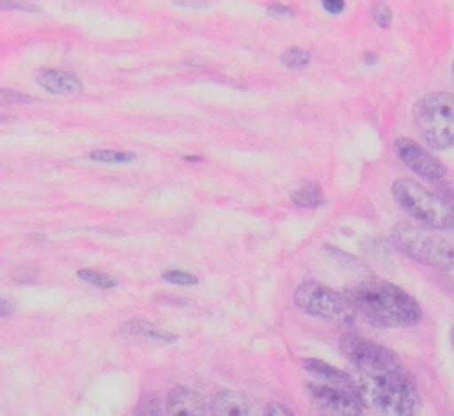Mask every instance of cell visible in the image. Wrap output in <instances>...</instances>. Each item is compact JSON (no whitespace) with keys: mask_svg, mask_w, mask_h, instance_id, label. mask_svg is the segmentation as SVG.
Instances as JSON below:
<instances>
[{"mask_svg":"<svg viewBox=\"0 0 454 416\" xmlns=\"http://www.w3.org/2000/svg\"><path fill=\"white\" fill-rule=\"evenodd\" d=\"M340 349L353 365L351 375L365 409L390 416L420 412V393L390 349L351 333L342 335Z\"/></svg>","mask_w":454,"mask_h":416,"instance_id":"1","label":"cell"},{"mask_svg":"<svg viewBox=\"0 0 454 416\" xmlns=\"http://www.w3.org/2000/svg\"><path fill=\"white\" fill-rule=\"evenodd\" d=\"M346 297L371 322L385 327H411L420 322V304L385 280L367 278L346 289Z\"/></svg>","mask_w":454,"mask_h":416,"instance_id":"2","label":"cell"},{"mask_svg":"<svg viewBox=\"0 0 454 416\" xmlns=\"http://www.w3.org/2000/svg\"><path fill=\"white\" fill-rule=\"evenodd\" d=\"M452 230L429 227L424 223L399 221L392 228L395 246L410 258L442 271L454 269V234Z\"/></svg>","mask_w":454,"mask_h":416,"instance_id":"3","label":"cell"},{"mask_svg":"<svg viewBox=\"0 0 454 416\" xmlns=\"http://www.w3.org/2000/svg\"><path fill=\"white\" fill-rule=\"evenodd\" d=\"M424 142L434 150L454 147V94L431 92L422 96L411 112Z\"/></svg>","mask_w":454,"mask_h":416,"instance_id":"4","label":"cell"},{"mask_svg":"<svg viewBox=\"0 0 454 416\" xmlns=\"http://www.w3.org/2000/svg\"><path fill=\"white\" fill-rule=\"evenodd\" d=\"M395 202L419 223L454 230V204L433 195L413 179H397L392 186Z\"/></svg>","mask_w":454,"mask_h":416,"instance_id":"5","label":"cell"},{"mask_svg":"<svg viewBox=\"0 0 454 416\" xmlns=\"http://www.w3.org/2000/svg\"><path fill=\"white\" fill-rule=\"evenodd\" d=\"M305 393L321 414L358 416L362 414V409H365L351 374L335 379L312 375V379L305 382Z\"/></svg>","mask_w":454,"mask_h":416,"instance_id":"6","label":"cell"},{"mask_svg":"<svg viewBox=\"0 0 454 416\" xmlns=\"http://www.w3.org/2000/svg\"><path fill=\"white\" fill-rule=\"evenodd\" d=\"M293 299L307 315L330 320L337 326H351L356 317V310L346 296H340L317 281H303L294 290Z\"/></svg>","mask_w":454,"mask_h":416,"instance_id":"7","label":"cell"},{"mask_svg":"<svg viewBox=\"0 0 454 416\" xmlns=\"http://www.w3.org/2000/svg\"><path fill=\"white\" fill-rule=\"evenodd\" d=\"M395 152H397L399 159L408 168H411L415 173H419L429 181H440L447 175L445 165L410 138H397Z\"/></svg>","mask_w":454,"mask_h":416,"instance_id":"8","label":"cell"},{"mask_svg":"<svg viewBox=\"0 0 454 416\" xmlns=\"http://www.w3.org/2000/svg\"><path fill=\"white\" fill-rule=\"evenodd\" d=\"M167 412L172 416H202L207 407L202 397L186 388H174L167 398Z\"/></svg>","mask_w":454,"mask_h":416,"instance_id":"9","label":"cell"},{"mask_svg":"<svg viewBox=\"0 0 454 416\" xmlns=\"http://www.w3.org/2000/svg\"><path fill=\"white\" fill-rule=\"evenodd\" d=\"M35 81L50 94H59V96L78 94L82 90V81L76 74L59 71V69H41L35 74Z\"/></svg>","mask_w":454,"mask_h":416,"instance_id":"10","label":"cell"},{"mask_svg":"<svg viewBox=\"0 0 454 416\" xmlns=\"http://www.w3.org/2000/svg\"><path fill=\"white\" fill-rule=\"evenodd\" d=\"M211 412L216 416H252L255 414V405L236 391H220L211 404Z\"/></svg>","mask_w":454,"mask_h":416,"instance_id":"11","label":"cell"},{"mask_svg":"<svg viewBox=\"0 0 454 416\" xmlns=\"http://www.w3.org/2000/svg\"><path fill=\"white\" fill-rule=\"evenodd\" d=\"M122 333L137 335V336H149V338L161 340V342H176L177 340V335H172L147 320H129L122 326Z\"/></svg>","mask_w":454,"mask_h":416,"instance_id":"12","label":"cell"},{"mask_svg":"<svg viewBox=\"0 0 454 416\" xmlns=\"http://www.w3.org/2000/svg\"><path fill=\"white\" fill-rule=\"evenodd\" d=\"M291 198H293L294 204H298L301 207H307V209H314V207H319V205L325 204L321 189L314 184H307V186L293 191Z\"/></svg>","mask_w":454,"mask_h":416,"instance_id":"13","label":"cell"},{"mask_svg":"<svg viewBox=\"0 0 454 416\" xmlns=\"http://www.w3.org/2000/svg\"><path fill=\"white\" fill-rule=\"evenodd\" d=\"M78 278L94 285V287H99V289H112L117 285L115 278L105 274V273H98L94 269H80L78 271Z\"/></svg>","mask_w":454,"mask_h":416,"instance_id":"14","label":"cell"},{"mask_svg":"<svg viewBox=\"0 0 454 416\" xmlns=\"http://www.w3.org/2000/svg\"><path fill=\"white\" fill-rule=\"evenodd\" d=\"M282 62L289 69H303L310 62V53L307 50H301V48H289L282 55Z\"/></svg>","mask_w":454,"mask_h":416,"instance_id":"15","label":"cell"},{"mask_svg":"<svg viewBox=\"0 0 454 416\" xmlns=\"http://www.w3.org/2000/svg\"><path fill=\"white\" fill-rule=\"evenodd\" d=\"M89 158H90V159H94V161H101V163H126V161L135 159V154L101 149V150H94V152H90V154H89Z\"/></svg>","mask_w":454,"mask_h":416,"instance_id":"16","label":"cell"},{"mask_svg":"<svg viewBox=\"0 0 454 416\" xmlns=\"http://www.w3.org/2000/svg\"><path fill=\"white\" fill-rule=\"evenodd\" d=\"M371 16L381 28H388L392 25V9L385 2H376L371 9Z\"/></svg>","mask_w":454,"mask_h":416,"instance_id":"17","label":"cell"},{"mask_svg":"<svg viewBox=\"0 0 454 416\" xmlns=\"http://www.w3.org/2000/svg\"><path fill=\"white\" fill-rule=\"evenodd\" d=\"M163 280L168 281V283H174V285H195V283H199L197 276H193L190 273H184V271H179V269L165 271Z\"/></svg>","mask_w":454,"mask_h":416,"instance_id":"18","label":"cell"},{"mask_svg":"<svg viewBox=\"0 0 454 416\" xmlns=\"http://www.w3.org/2000/svg\"><path fill=\"white\" fill-rule=\"evenodd\" d=\"M12 278H14L16 281H20V283H32V281L35 280V271H34L32 267H27V266L16 267V269L12 271Z\"/></svg>","mask_w":454,"mask_h":416,"instance_id":"19","label":"cell"},{"mask_svg":"<svg viewBox=\"0 0 454 416\" xmlns=\"http://www.w3.org/2000/svg\"><path fill=\"white\" fill-rule=\"evenodd\" d=\"M2 103H34V97L30 96H23V94H18V92H12V90H7V89H2Z\"/></svg>","mask_w":454,"mask_h":416,"instance_id":"20","label":"cell"},{"mask_svg":"<svg viewBox=\"0 0 454 416\" xmlns=\"http://www.w3.org/2000/svg\"><path fill=\"white\" fill-rule=\"evenodd\" d=\"M0 7L5 9H21V11H32L37 12V7L30 5V4H21V2H11V0H0Z\"/></svg>","mask_w":454,"mask_h":416,"instance_id":"21","label":"cell"},{"mask_svg":"<svg viewBox=\"0 0 454 416\" xmlns=\"http://www.w3.org/2000/svg\"><path fill=\"white\" fill-rule=\"evenodd\" d=\"M266 12H268V16H273V18H291L293 16V11L284 5H271L266 9Z\"/></svg>","mask_w":454,"mask_h":416,"instance_id":"22","label":"cell"},{"mask_svg":"<svg viewBox=\"0 0 454 416\" xmlns=\"http://www.w3.org/2000/svg\"><path fill=\"white\" fill-rule=\"evenodd\" d=\"M264 412H266V414H271V416H273V414H275V416H284V414H286V416H291V414H293L286 405L277 404V402H271L270 405H266V411H264Z\"/></svg>","mask_w":454,"mask_h":416,"instance_id":"23","label":"cell"},{"mask_svg":"<svg viewBox=\"0 0 454 416\" xmlns=\"http://www.w3.org/2000/svg\"><path fill=\"white\" fill-rule=\"evenodd\" d=\"M137 412H142V414H160V405H158V402L154 398H151V402H142Z\"/></svg>","mask_w":454,"mask_h":416,"instance_id":"24","label":"cell"},{"mask_svg":"<svg viewBox=\"0 0 454 416\" xmlns=\"http://www.w3.org/2000/svg\"><path fill=\"white\" fill-rule=\"evenodd\" d=\"M323 7L330 14H339L344 11V0H323Z\"/></svg>","mask_w":454,"mask_h":416,"instance_id":"25","label":"cell"},{"mask_svg":"<svg viewBox=\"0 0 454 416\" xmlns=\"http://www.w3.org/2000/svg\"><path fill=\"white\" fill-rule=\"evenodd\" d=\"M176 5L179 7H186V9H204L207 4L206 0H172Z\"/></svg>","mask_w":454,"mask_h":416,"instance_id":"26","label":"cell"},{"mask_svg":"<svg viewBox=\"0 0 454 416\" xmlns=\"http://www.w3.org/2000/svg\"><path fill=\"white\" fill-rule=\"evenodd\" d=\"M0 315L2 317H7L11 312H14V303H11L7 297H2L0 299Z\"/></svg>","mask_w":454,"mask_h":416,"instance_id":"27","label":"cell"},{"mask_svg":"<svg viewBox=\"0 0 454 416\" xmlns=\"http://www.w3.org/2000/svg\"><path fill=\"white\" fill-rule=\"evenodd\" d=\"M376 60H378V57H376L374 53H367V55H365V58H364V62H365V64H374Z\"/></svg>","mask_w":454,"mask_h":416,"instance_id":"28","label":"cell"},{"mask_svg":"<svg viewBox=\"0 0 454 416\" xmlns=\"http://www.w3.org/2000/svg\"><path fill=\"white\" fill-rule=\"evenodd\" d=\"M450 345H452V349H454V324H452V327H450Z\"/></svg>","mask_w":454,"mask_h":416,"instance_id":"29","label":"cell"},{"mask_svg":"<svg viewBox=\"0 0 454 416\" xmlns=\"http://www.w3.org/2000/svg\"><path fill=\"white\" fill-rule=\"evenodd\" d=\"M452 73H454V62H452Z\"/></svg>","mask_w":454,"mask_h":416,"instance_id":"30","label":"cell"}]
</instances>
